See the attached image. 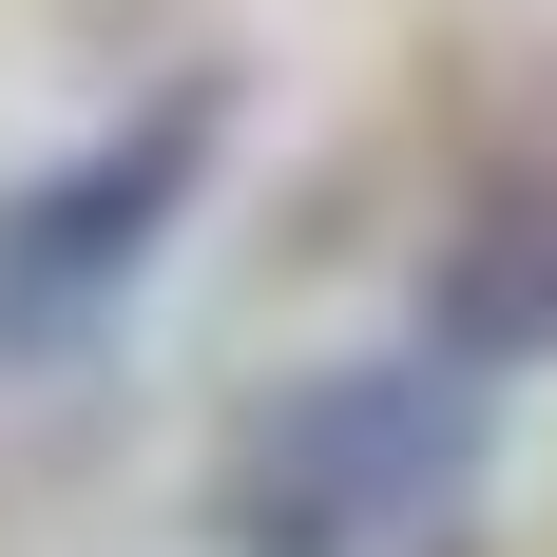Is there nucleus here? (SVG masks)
Listing matches in <instances>:
<instances>
[{
  "label": "nucleus",
  "instance_id": "nucleus-2",
  "mask_svg": "<svg viewBox=\"0 0 557 557\" xmlns=\"http://www.w3.org/2000/svg\"><path fill=\"white\" fill-rule=\"evenodd\" d=\"M212 154H231V77H154L135 115H97L77 154L20 173V193H0V366L97 346L115 308H135V270L193 231Z\"/></svg>",
  "mask_w": 557,
  "mask_h": 557
},
{
  "label": "nucleus",
  "instance_id": "nucleus-3",
  "mask_svg": "<svg viewBox=\"0 0 557 557\" xmlns=\"http://www.w3.org/2000/svg\"><path fill=\"white\" fill-rule=\"evenodd\" d=\"M423 346H443L461 385L557 346V173H500V193L443 231V270H423Z\"/></svg>",
  "mask_w": 557,
  "mask_h": 557
},
{
  "label": "nucleus",
  "instance_id": "nucleus-1",
  "mask_svg": "<svg viewBox=\"0 0 557 557\" xmlns=\"http://www.w3.org/2000/svg\"><path fill=\"white\" fill-rule=\"evenodd\" d=\"M461 461H481V385H461L443 346L423 366H308L231 423L212 461V539L231 557H385L461 500Z\"/></svg>",
  "mask_w": 557,
  "mask_h": 557
}]
</instances>
